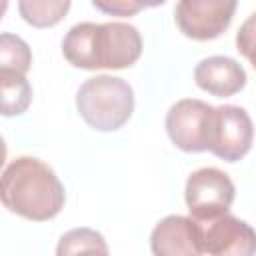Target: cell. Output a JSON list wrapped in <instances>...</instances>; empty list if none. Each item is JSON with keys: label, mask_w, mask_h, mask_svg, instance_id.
I'll use <instances>...</instances> for the list:
<instances>
[{"label": "cell", "mask_w": 256, "mask_h": 256, "mask_svg": "<svg viewBox=\"0 0 256 256\" xmlns=\"http://www.w3.org/2000/svg\"><path fill=\"white\" fill-rule=\"evenodd\" d=\"M200 222L192 216L172 214L162 218L150 234V250L156 256H200Z\"/></svg>", "instance_id": "9"}, {"label": "cell", "mask_w": 256, "mask_h": 256, "mask_svg": "<svg viewBox=\"0 0 256 256\" xmlns=\"http://www.w3.org/2000/svg\"><path fill=\"white\" fill-rule=\"evenodd\" d=\"M92 6L102 14L120 16V18L134 16L144 8L140 0H92Z\"/></svg>", "instance_id": "16"}, {"label": "cell", "mask_w": 256, "mask_h": 256, "mask_svg": "<svg viewBox=\"0 0 256 256\" xmlns=\"http://www.w3.org/2000/svg\"><path fill=\"white\" fill-rule=\"evenodd\" d=\"M252 140H254V124L244 108L234 104H224L214 108L208 152H212L224 162H238L250 152Z\"/></svg>", "instance_id": "5"}, {"label": "cell", "mask_w": 256, "mask_h": 256, "mask_svg": "<svg viewBox=\"0 0 256 256\" xmlns=\"http://www.w3.org/2000/svg\"><path fill=\"white\" fill-rule=\"evenodd\" d=\"M236 50L256 70V12H252L236 32Z\"/></svg>", "instance_id": "15"}, {"label": "cell", "mask_w": 256, "mask_h": 256, "mask_svg": "<svg viewBox=\"0 0 256 256\" xmlns=\"http://www.w3.org/2000/svg\"><path fill=\"white\" fill-rule=\"evenodd\" d=\"M140 2H142V6H144V8H156V6L164 4L166 0H140Z\"/></svg>", "instance_id": "17"}, {"label": "cell", "mask_w": 256, "mask_h": 256, "mask_svg": "<svg viewBox=\"0 0 256 256\" xmlns=\"http://www.w3.org/2000/svg\"><path fill=\"white\" fill-rule=\"evenodd\" d=\"M76 108L90 128L112 132L130 120L134 112V90L118 76H92L80 84L76 92Z\"/></svg>", "instance_id": "3"}, {"label": "cell", "mask_w": 256, "mask_h": 256, "mask_svg": "<svg viewBox=\"0 0 256 256\" xmlns=\"http://www.w3.org/2000/svg\"><path fill=\"white\" fill-rule=\"evenodd\" d=\"M214 106L198 98H182L166 112V132L176 148L182 152H204L208 150L210 126Z\"/></svg>", "instance_id": "6"}, {"label": "cell", "mask_w": 256, "mask_h": 256, "mask_svg": "<svg viewBox=\"0 0 256 256\" xmlns=\"http://www.w3.org/2000/svg\"><path fill=\"white\" fill-rule=\"evenodd\" d=\"M32 64V52L28 44L10 32H4L0 36V70L20 72L26 74Z\"/></svg>", "instance_id": "14"}, {"label": "cell", "mask_w": 256, "mask_h": 256, "mask_svg": "<svg viewBox=\"0 0 256 256\" xmlns=\"http://www.w3.org/2000/svg\"><path fill=\"white\" fill-rule=\"evenodd\" d=\"M202 254L210 256H252L256 254V230L228 212L200 222Z\"/></svg>", "instance_id": "8"}, {"label": "cell", "mask_w": 256, "mask_h": 256, "mask_svg": "<svg viewBox=\"0 0 256 256\" xmlns=\"http://www.w3.org/2000/svg\"><path fill=\"white\" fill-rule=\"evenodd\" d=\"M238 0H178L174 20L186 38L206 42L228 30Z\"/></svg>", "instance_id": "7"}, {"label": "cell", "mask_w": 256, "mask_h": 256, "mask_svg": "<svg viewBox=\"0 0 256 256\" xmlns=\"http://www.w3.org/2000/svg\"><path fill=\"white\" fill-rule=\"evenodd\" d=\"M236 188L230 176L218 168L206 166L194 170L184 188V200L194 220L206 222L226 214L234 202Z\"/></svg>", "instance_id": "4"}, {"label": "cell", "mask_w": 256, "mask_h": 256, "mask_svg": "<svg viewBox=\"0 0 256 256\" xmlns=\"http://www.w3.org/2000/svg\"><path fill=\"white\" fill-rule=\"evenodd\" d=\"M56 254H108V244L104 236L92 228H72L60 236Z\"/></svg>", "instance_id": "13"}, {"label": "cell", "mask_w": 256, "mask_h": 256, "mask_svg": "<svg viewBox=\"0 0 256 256\" xmlns=\"http://www.w3.org/2000/svg\"><path fill=\"white\" fill-rule=\"evenodd\" d=\"M72 0H18V14L34 28H52L64 20Z\"/></svg>", "instance_id": "11"}, {"label": "cell", "mask_w": 256, "mask_h": 256, "mask_svg": "<svg viewBox=\"0 0 256 256\" xmlns=\"http://www.w3.org/2000/svg\"><path fill=\"white\" fill-rule=\"evenodd\" d=\"M0 86H2V116H18L26 112L32 102V88L26 80V74L0 70Z\"/></svg>", "instance_id": "12"}, {"label": "cell", "mask_w": 256, "mask_h": 256, "mask_svg": "<svg viewBox=\"0 0 256 256\" xmlns=\"http://www.w3.org/2000/svg\"><path fill=\"white\" fill-rule=\"evenodd\" d=\"M246 70L230 56H208L202 58L194 68L196 86L216 98L238 94L246 86Z\"/></svg>", "instance_id": "10"}, {"label": "cell", "mask_w": 256, "mask_h": 256, "mask_svg": "<svg viewBox=\"0 0 256 256\" xmlns=\"http://www.w3.org/2000/svg\"><path fill=\"white\" fill-rule=\"evenodd\" d=\"M66 192L56 172L34 156L14 158L2 172V204L32 222H46L60 214Z\"/></svg>", "instance_id": "2"}, {"label": "cell", "mask_w": 256, "mask_h": 256, "mask_svg": "<svg viewBox=\"0 0 256 256\" xmlns=\"http://www.w3.org/2000/svg\"><path fill=\"white\" fill-rule=\"evenodd\" d=\"M142 54V36L126 22H80L62 40V56L80 70H122L136 64Z\"/></svg>", "instance_id": "1"}]
</instances>
